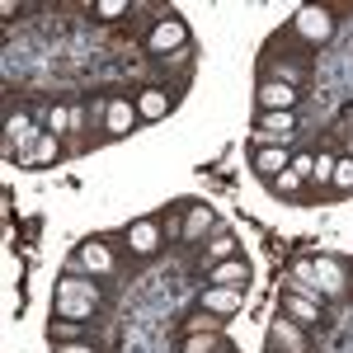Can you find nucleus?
Here are the masks:
<instances>
[{
    "mask_svg": "<svg viewBox=\"0 0 353 353\" xmlns=\"http://www.w3.org/2000/svg\"><path fill=\"white\" fill-rule=\"evenodd\" d=\"M99 306H104V297H99V283L94 278H85V273H66L61 283H57V297H52V311L61 316V321H94L99 316Z\"/></svg>",
    "mask_w": 353,
    "mask_h": 353,
    "instance_id": "obj_1",
    "label": "nucleus"
},
{
    "mask_svg": "<svg viewBox=\"0 0 353 353\" xmlns=\"http://www.w3.org/2000/svg\"><path fill=\"white\" fill-rule=\"evenodd\" d=\"M292 33L306 48H325L330 38H334V14H330L325 5H301L297 14H292Z\"/></svg>",
    "mask_w": 353,
    "mask_h": 353,
    "instance_id": "obj_2",
    "label": "nucleus"
},
{
    "mask_svg": "<svg viewBox=\"0 0 353 353\" xmlns=\"http://www.w3.org/2000/svg\"><path fill=\"white\" fill-rule=\"evenodd\" d=\"M189 48V24L179 19V14H170V19H161V24L146 33V52L156 57V61H165V57L184 52Z\"/></svg>",
    "mask_w": 353,
    "mask_h": 353,
    "instance_id": "obj_3",
    "label": "nucleus"
},
{
    "mask_svg": "<svg viewBox=\"0 0 353 353\" xmlns=\"http://www.w3.org/2000/svg\"><path fill=\"white\" fill-rule=\"evenodd\" d=\"M71 273H85V278H109V273H113L109 241H81V245H76V254H71Z\"/></svg>",
    "mask_w": 353,
    "mask_h": 353,
    "instance_id": "obj_4",
    "label": "nucleus"
},
{
    "mask_svg": "<svg viewBox=\"0 0 353 353\" xmlns=\"http://www.w3.org/2000/svg\"><path fill=\"white\" fill-rule=\"evenodd\" d=\"M297 99H301L297 85L273 81V76H264V81H259V90H254V104H259V113H292V109H297Z\"/></svg>",
    "mask_w": 353,
    "mask_h": 353,
    "instance_id": "obj_5",
    "label": "nucleus"
},
{
    "mask_svg": "<svg viewBox=\"0 0 353 353\" xmlns=\"http://www.w3.org/2000/svg\"><path fill=\"white\" fill-rule=\"evenodd\" d=\"M292 137H297L292 113H259L254 118V146H288Z\"/></svg>",
    "mask_w": 353,
    "mask_h": 353,
    "instance_id": "obj_6",
    "label": "nucleus"
},
{
    "mask_svg": "<svg viewBox=\"0 0 353 353\" xmlns=\"http://www.w3.org/2000/svg\"><path fill=\"white\" fill-rule=\"evenodd\" d=\"M269 353H311V339L297 321L288 316H273L269 321Z\"/></svg>",
    "mask_w": 353,
    "mask_h": 353,
    "instance_id": "obj_7",
    "label": "nucleus"
},
{
    "mask_svg": "<svg viewBox=\"0 0 353 353\" xmlns=\"http://www.w3.org/2000/svg\"><path fill=\"white\" fill-rule=\"evenodd\" d=\"M161 241H165V231H161L156 217H141V221L128 226V254H132V259H151V254L161 250Z\"/></svg>",
    "mask_w": 353,
    "mask_h": 353,
    "instance_id": "obj_8",
    "label": "nucleus"
},
{
    "mask_svg": "<svg viewBox=\"0 0 353 353\" xmlns=\"http://www.w3.org/2000/svg\"><path fill=\"white\" fill-rule=\"evenodd\" d=\"M250 165H254V174H259L264 184H273L283 170H292V151H288V146H254V151H250Z\"/></svg>",
    "mask_w": 353,
    "mask_h": 353,
    "instance_id": "obj_9",
    "label": "nucleus"
},
{
    "mask_svg": "<svg viewBox=\"0 0 353 353\" xmlns=\"http://www.w3.org/2000/svg\"><path fill=\"white\" fill-rule=\"evenodd\" d=\"M212 231H217V212H212L208 203H189L184 226H179V241L184 245H203V236H212Z\"/></svg>",
    "mask_w": 353,
    "mask_h": 353,
    "instance_id": "obj_10",
    "label": "nucleus"
},
{
    "mask_svg": "<svg viewBox=\"0 0 353 353\" xmlns=\"http://www.w3.org/2000/svg\"><path fill=\"white\" fill-rule=\"evenodd\" d=\"M241 250H236V236L231 231H212L208 236V245L198 250V273H212L217 264H226V259H236Z\"/></svg>",
    "mask_w": 353,
    "mask_h": 353,
    "instance_id": "obj_11",
    "label": "nucleus"
},
{
    "mask_svg": "<svg viewBox=\"0 0 353 353\" xmlns=\"http://www.w3.org/2000/svg\"><path fill=\"white\" fill-rule=\"evenodd\" d=\"M137 123H141L137 99H118V94H113L109 104H104V132H109V137H128Z\"/></svg>",
    "mask_w": 353,
    "mask_h": 353,
    "instance_id": "obj_12",
    "label": "nucleus"
},
{
    "mask_svg": "<svg viewBox=\"0 0 353 353\" xmlns=\"http://www.w3.org/2000/svg\"><path fill=\"white\" fill-rule=\"evenodd\" d=\"M241 301H245L241 288H212V283H208L203 297H198V311H208V316H221V321H226V316L241 311Z\"/></svg>",
    "mask_w": 353,
    "mask_h": 353,
    "instance_id": "obj_13",
    "label": "nucleus"
},
{
    "mask_svg": "<svg viewBox=\"0 0 353 353\" xmlns=\"http://www.w3.org/2000/svg\"><path fill=\"white\" fill-rule=\"evenodd\" d=\"M278 311H283L288 321H297L301 330H306V325H321V301L301 297V292H283V297H278Z\"/></svg>",
    "mask_w": 353,
    "mask_h": 353,
    "instance_id": "obj_14",
    "label": "nucleus"
},
{
    "mask_svg": "<svg viewBox=\"0 0 353 353\" xmlns=\"http://www.w3.org/2000/svg\"><path fill=\"white\" fill-rule=\"evenodd\" d=\"M208 283L212 288H241V292H250V264L236 254V259H226V264H217V269L208 273Z\"/></svg>",
    "mask_w": 353,
    "mask_h": 353,
    "instance_id": "obj_15",
    "label": "nucleus"
},
{
    "mask_svg": "<svg viewBox=\"0 0 353 353\" xmlns=\"http://www.w3.org/2000/svg\"><path fill=\"white\" fill-rule=\"evenodd\" d=\"M170 109H174V99L165 94L161 85H151V90H141V94H137V113H141L146 123H156V118H165Z\"/></svg>",
    "mask_w": 353,
    "mask_h": 353,
    "instance_id": "obj_16",
    "label": "nucleus"
},
{
    "mask_svg": "<svg viewBox=\"0 0 353 353\" xmlns=\"http://www.w3.org/2000/svg\"><path fill=\"white\" fill-rule=\"evenodd\" d=\"M5 132H10V141H14V146H19V151H33V141H38V128H33V118H28V113H10V118H5Z\"/></svg>",
    "mask_w": 353,
    "mask_h": 353,
    "instance_id": "obj_17",
    "label": "nucleus"
},
{
    "mask_svg": "<svg viewBox=\"0 0 353 353\" xmlns=\"http://www.w3.org/2000/svg\"><path fill=\"white\" fill-rule=\"evenodd\" d=\"M179 353H236V349H231L226 334H184Z\"/></svg>",
    "mask_w": 353,
    "mask_h": 353,
    "instance_id": "obj_18",
    "label": "nucleus"
},
{
    "mask_svg": "<svg viewBox=\"0 0 353 353\" xmlns=\"http://www.w3.org/2000/svg\"><path fill=\"white\" fill-rule=\"evenodd\" d=\"M57 156H61V146H57V137H52V132H43L38 141H33V151L24 156V165H28V170H43V165H52Z\"/></svg>",
    "mask_w": 353,
    "mask_h": 353,
    "instance_id": "obj_19",
    "label": "nucleus"
},
{
    "mask_svg": "<svg viewBox=\"0 0 353 353\" xmlns=\"http://www.w3.org/2000/svg\"><path fill=\"white\" fill-rule=\"evenodd\" d=\"M334 161L339 156H330V151H316V165H311V189H330V179H334Z\"/></svg>",
    "mask_w": 353,
    "mask_h": 353,
    "instance_id": "obj_20",
    "label": "nucleus"
},
{
    "mask_svg": "<svg viewBox=\"0 0 353 353\" xmlns=\"http://www.w3.org/2000/svg\"><path fill=\"white\" fill-rule=\"evenodd\" d=\"M48 334H52V344H71V339H85L90 325H85V321H61V316H57Z\"/></svg>",
    "mask_w": 353,
    "mask_h": 353,
    "instance_id": "obj_21",
    "label": "nucleus"
},
{
    "mask_svg": "<svg viewBox=\"0 0 353 353\" xmlns=\"http://www.w3.org/2000/svg\"><path fill=\"white\" fill-rule=\"evenodd\" d=\"M269 189H273V193H283V198H301V193L311 189V184H306V179H301L297 170H283V174H278V179H273Z\"/></svg>",
    "mask_w": 353,
    "mask_h": 353,
    "instance_id": "obj_22",
    "label": "nucleus"
},
{
    "mask_svg": "<svg viewBox=\"0 0 353 353\" xmlns=\"http://www.w3.org/2000/svg\"><path fill=\"white\" fill-rule=\"evenodd\" d=\"M221 316H208V311H193L189 321H184V334H221Z\"/></svg>",
    "mask_w": 353,
    "mask_h": 353,
    "instance_id": "obj_23",
    "label": "nucleus"
},
{
    "mask_svg": "<svg viewBox=\"0 0 353 353\" xmlns=\"http://www.w3.org/2000/svg\"><path fill=\"white\" fill-rule=\"evenodd\" d=\"M71 123H76V109H66V104H52V109H48V128H43V132L61 137V132H71Z\"/></svg>",
    "mask_w": 353,
    "mask_h": 353,
    "instance_id": "obj_24",
    "label": "nucleus"
},
{
    "mask_svg": "<svg viewBox=\"0 0 353 353\" xmlns=\"http://www.w3.org/2000/svg\"><path fill=\"white\" fill-rule=\"evenodd\" d=\"M334 193H353V156H339L334 161V179H330Z\"/></svg>",
    "mask_w": 353,
    "mask_h": 353,
    "instance_id": "obj_25",
    "label": "nucleus"
},
{
    "mask_svg": "<svg viewBox=\"0 0 353 353\" xmlns=\"http://www.w3.org/2000/svg\"><path fill=\"white\" fill-rule=\"evenodd\" d=\"M90 14H94L99 24H118V19L128 14V0H99V5H94Z\"/></svg>",
    "mask_w": 353,
    "mask_h": 353,
    "instance_id": "obj_26",
    "label": "nucleus"
},
{
    "mask_svg": "<svg viewBox=\"0 0 353 353\" xmlns=\"http://www.w3.org/2000/svg\"><path fill=\"white\" fill-rule=\"evenodd\" d=\"M52 353H94L90 339H71V344H52Z\"/></svg>",
    "mask_w": 353,
    "mask_h": 353,
    "instance_id": "obj_27",
    "label": "nucleus"
},
{
    "mask_svg": "<svg viewBox=\"0 0 353 353\" xmlns=\"http://www.w3.org/2000/svg\"><path fill=\"white\" fill-rule=\"evenodd\" d=\"M311 165H316V156H311V151H301V156H292V170H297L301 179H311Z\"/></svg>",
    "mask_w": 353,
    "mask_h": 353,
    "instance_id": "obj_28",
    "label": "nucleus"
}]
</instances>
